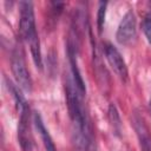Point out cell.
<instances>
[{"instance_id": "obj_11", "label": "cell", "mask_w": 151, "mask_h": 151, "mask_svg": "<svg viewBox=\"0 0 151 151\" xmlns=\"http://www.w3.org/2000/svg\"><path fill=\"white\" fill-rule=\"evenodd\" d=\"M107 116H109V120L111 123L112 130L113 132L119 136L120 131H122V123H120V117H119V112L116 107L114 104H110L109 105V110H107Z\"/></svg>"}, {"instance_id": "obj_1", "label": "cell", "mask_w": 151, "mask_h": 151, "mask_svg": "<svg viewBox=\"0 0 151 151\" xmlns=\"http://www.w3.org/2000/svg\"><path fill=\"white\" fill-rule=\"evenodd\" d=\"M11 68H12V73L14 76V79L17 81V85L21 90H24L26 92H31L32 91V85H33L32 78H31V74H29V72L26 67L24 54L18 48H15L12 53Z\"/></svg>"}, {"instance_id": "obj_10", "label": "cell", "mask_w": 151, "mask_h": 151, "mask_svg": "<svg viewBox=\"0 0 151 151\" xmlns=\"http://www.w3.org/2000/svg\"><path fill=\"white\" fill-rule=\"evenodd\" d=\"M27 44L29 45V50H31V54H32V59L33 63L35 65L37 68L42 70V57H41V50H40V40H39V35H34L32 39H29L27 41Z\"/></svg>"}, {"instance_id": "obj_14", "label": "cell", "mask_w": 151, "mask_h": 151, "mask_svg": "<svg viewBox=\"0 0 151 151\" xmlns=\"http://www.w3.org/2000/svg\"><path fill=\"white\" fill-rule=\"evenodd\" d=\"M150 112H151V100H150Z\"/></svg>"}, {"instance_id": "obj_12", "label": "cell", "mask_w": 151, "mask_h": 151, "mask_svg": "<svg viewBox=\"0 0 151 151\" xmlns=\"http://www.w3.org/2000/svg\"><path fill=\"white\" fill-rule=\"evenodd\" d=\"M106 6H107V2H105V1L99 2V7H98V12H97V28H98L99 34H101V32H103L105 15H106Z\"/></svg>"}, {"instance_id": "obj_5", "label": "cell", "mask_w": 151, "mask_h": 151, "mask_svg": "<svg viewBox=\"0 0 151 151\" xmlns=\"http://www.w3.org/2000/svg\"><path fill=\"white\" fill-rule=\"evenodd\" d=\"M20 113L19 125H18V140L24 151H32L33 149V137L29 124V109H26Z\"/></svg>"}, {"instance_id": "obj_9", "label": "cell", "mask_w": 151, "mask_h": 151, "mask_svg": "<svg viewBox=\"0 0 151 151\" xmlns=\"http://www.w3.org/2000/svg\"><path fill=\"white\" fill-rule=\"evenodd\" d=\"M80 130H81L83 137H84V150L85 151H98L93 127H92V124H91V120L88 117L85 119Z\"/></svg>"}, {"instance_id": "obj_8", "label": "cell", "mask_w": 151, "mask_h": 151, "mask_svg": "<svg viewBox=\"0 0 151 151\" xmlns=\"http://www.w3.org/2000/svg\"><path fill=\"white\" fill-rule=\"evenodd\" d=\"M33 120H34V125L42 139V143H44V146L46 149V151H57V147L53 143V139L51 137V134L48 133L47 129L45 127L44 125V122L40 117V114L38 112H34V117H33Z\"/></svg>"}, {"instance_id": "obj_4", "label": "cell", "mask_w": 151, "mask_h": 151, "mask_svg": "<svg viewBox=\"0 0 151 151\" xmlns=\"http://www.w3.org/2000/svg\"><path fill=\"white\" fill-rule=\"evenodd\" d=\"M104 54H105V58H106L109 65L113 70V72L117 73V76H119L120 79L126 80L127 74H129L127 66H126L125 60L122 57L120 52L118 51V48L110 42H105L104 44Z\"/></svg>"}, {"instance_id": "obj_7", "label": "cell", "mask_w": 151, "mask_h": 151, "mask_svg": "<svg viewBox=\"0 0 151 151\" xmlns=\"http://www.w3.org/2000/svg\"><path fill=\"white\" fill-rule=\"evenodd\" d=\"M67 55H68V60H70V65H71V76H72V79L79 91V93L81 96H84L86 93V87H85V81L83 79V76L80 73V70L78 67V64H77V54L71 52V51H67Z\"/></svg>"}, {"instance_id": "obj_2", "label": "cell", "mask_w": 151, "mask_h": 151, "mask_svg": "<svg viewBox=\"0 0 151 151\" xmlns=\"http://www.w3.org/2000/svg\"><path fill=\"white\" fill-rule=\"evenodd\" d=\"M19 33L20 37L27 42L34 35H37L34 8L31 1L20 2V19H19Z\"/></svg>"}, {"instance_id": "obj_13", "label": "cell", "mask_w": 151, "mask_h": 151, "mask_svg": "<svg viewBox=\"0 0 151 151\" xmlns=\"http://www.w3.org/2000/svg\"><path fill=\"white\" fill-rule=\"evenodd\" d=\"M143 32L146 37V40L151 45V12H147L143 19Z\"/></svg>"}, {"instance_id": "obj_6", "label": "cell", "mask_w": 151, "mask_h": 151, "mask_svg": "<svg viewBox=\"0 0 151 151\" xmlns=\"http://www.w3.org/2000/svg\"><path fill=\"white\" fill-rule=\"evenodd\" d=\"M132 122H133V127H134V131H136V134L139 142L140 150L151 151V133L143 116L139 114L138 112H134L132 117Z\"/></svg>"}, {"instance_id": "obj_3", "label": "cell", "mask_w": 151, "mask_h": 151, "mask_svg": "<svg viewBox=\"0 0 151 151\" xmlns=\"http://www.w3.org/2000/svg\"><path fill=\"white\" fill-rule=\"evenodd\" d=\"M137 34V18L132 9L127 11L122 18L117 28L116 39L120 45H129Z\"/></svg>"}]
</instances>
